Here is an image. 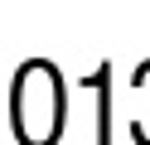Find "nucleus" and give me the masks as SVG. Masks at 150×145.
Listing matches in <instances>:
<instances>
[]
</instances>
